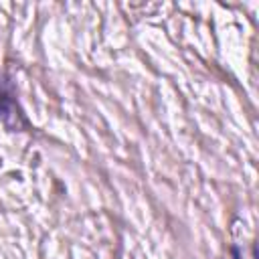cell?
I'll return each instance as SVG.
<instances>
[{
    "label": "cell",
    "instance_id": "obj_1",
    "mask_svg": "<svg viewBox=\"0 0 259 259\" xmlns=\"http://www.w3.org/2000/svg\"><path fill=\"white\" fill-rule=\"evenodd\" d=\"M233 259H255V253H253V249H251V255L247 257V255H245V251L235 249V251H233Z\"/></svg>",
    "mask_w": 259,
    "mask_h": 259
}]
</instances>
